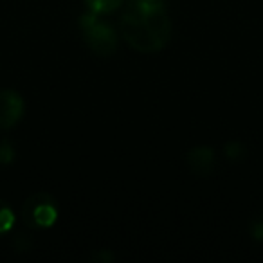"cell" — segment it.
<instances>
[{"instance_id":"5","label":"cell","mask_w":263,"mask_h":263,"mask_svg":"<svg viewBox=\"0 0 263 263\" xmlns=\"http://www.w3.org/2000/svg\"><path fill=\"white\" fill-rule=\"evenodd\" d=\"M186 162L197 177H209L216 168L215 150L211 146H193L186 154Z\"/></svg>"},{"instance_id":"1","label":"cell","mask_w":263,"mask_h":263,"mask_svg":"<svg viewBox=\"0 0 263 263\" xmlns=\"http://www.w3.org/2000/svg\"><path fill=\"white\" fill-rule=\"evenodd\" d=\"M119 31L134 51L154 54L168 45L172 38V20L164 4L128 0L121 11Z\"/></svg>"},{"instance_id":"6","label":"cell","mask_w":263,"mask_h":263,"mask_svg":"<svg viewBox=\"0 0 263 263\" xmlns=\"http://www.w3.org/2000/svg\"><path fill=\"white\" fill-rule=\"evenodd\" d=\"M88 11L98 15H110L124 4V0H83Z\"/></svg>"},{"instance_id":"7","label":"cell","mask_w":263,"mask_h":263,"mask_svg":"<svg viewBox=\"0 0 263 263\" xmlns=\"http://www.w3.org/2000/svg\"><path fill=\"white\" fill-rule=\"evenodd\" d=\"M15 220H16V216H15L13 208L6 200L0 198V236L8 234L9 231L15 227Z\"/></svg>"},{"instance_id":"9","label":"cell","mask_w":263,"mask_h":263,"mask_svg":"<svg viewBox=\"0 0 263 263\" xmlns=\"http://www.w3.org/2000/svg\"><path fill=\"white\" fill-rule=\"evenodd\" d=\"M16 157V150H15V144L8 139H2L0 141V166H9L13 164Z\"/></svg>"},{"instance_id":"2","label":"cell","mask_w":263,"mask_h":263,"mask_svg":"<svg viewBox=\"0 0 263 263\" xmlns=\"http://www.w3.org/2000/svg\"><path fill=\"white\" fill-rule=\"evenodd\" d=\"M80 31L83 42L94 54L98 56H112L117 51V34L108 22L99 18L98 13L87 11L80 16Z\"/></svg>"},{"instance_id":"3","label":"cell","mask_w":263,"mask_h":263,"mask_svg":"<svg viewBox=\"0 0 263 263\" xmlns=\"http://www.w3.org/2000/svg\"><path fill=\"white\" fill-rule=\"evenodd\" d=\"M20 215L24 223L31 229H49L58 220L60 209L51 195L45 191H38L24 200Z\"/></svg>"},{"instance_id":"11","label":"cell","mask_w":263,"mask_h":263,"mask_svg":"<svg viewBox=\"0 0 263 263\" xmlns=\"http://www.w3.org/2000/svg\"><path fill=\"white\" fill-rule=\"evenodd\" d=\"M31 245H33V241H31L24 233H20L18 236L15 238V247L16 249H31Z\"/></svg>"},{"instance_id":"13","label":"cell","mask_w":263,"mask_h":263,"mask_svg":"<svg viewBox=\"0 0 263 263\" xmlns=\"http://www.w3.org/2000/svg\"><path fill=\"white\" fill-rule=\"evenodd\" d=\"M143 2H150V4H164L166 0H143Z\"/></svg>"},{"instance_id":"12","label":"cell","mask_w":263,"mask_h":263,"mask_svg":"<svg viewBox=\"0 0 263 263\" xmlns=\"http://www.w3.org/2000/svg\"><path fill=\"white\" fill-rule=\"evenodd\" d=\"M92 259H94V261H98V263H101V261H112L114 256L110 254V252L106 251V249H103V251H99L98 254H92Z\"/></svg>"},{"instance_id":"4","label":"cell","mask_w":263,"mask_h":263,"mask_svg":"<svg viewBox=\"0 0 263 263\" xmlns=\"http://www.w3.org/2000/svg\"><path fill=\"white\" fill-rule=\"evenodd\" d=\"M26 103L22 96L11 88L0 90V130H9L22 121Z\"/></svg>"},{"instance_id":"8","label":"cell","mask_w":263,"mask_h":263,"mask_svg":"<svg viewBox=\"0 0 263 263\" xmlns=\"http://www.w3.org/2000/svg\"><path fill=\"white\" fill-rule=\"evenodd\" d=\"M245 152H247L245 150V144H241L240 141H229V143H226V146H223V155L233 162L241 161V159L245 157Z\"/></svg>"},{"instance_id":"10","label":"cell","mask_w":263,"mask_h":263,"mask_svg":"<svg viewBox=\"0 0 263 263\" xmlns=\"http://www.w3.org/2000/svg\"><path fill=\"white\" fill-rule=\"evenodd\" d=\"M249 233H251L252 240L263 241V216H258L249 223Z\"/></svg>"}]
</instances>
